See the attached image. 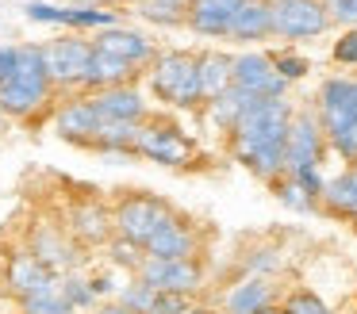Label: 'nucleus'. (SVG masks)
Listing matches in <instances>:
<instances>
[{
	"instance_id": "nucleus-21",
	"label": "nucleus",
	"mask_w": 357,
	"mask_h": 314,
	"mask_svg": "<svg viewBox=\"0 0 357 314\" xmlns=\"http://www.w3.org/2000/svg\"><path fill=\"white\" fill-rule=\"evenodd\" d=\"M73 230L85 242H104V234H108V211L100 203H81L73 211Z\"/></svg>"
},
{
	"instance_id": "nucleus-8",
	"label": "nucleus",
	"mask_w": 357,
	"mask_h": 314,
	"mask_svg": "<svg viewBox=\"0 0 357 314\" xmlns=\"http://www.w3.org/2000/svg\"><path fill=\"white\" fill-rule=\"evenodd\" d=\"M135 153L162 161V165H188L192 161V142L185 134H177L173 127H142Z\"/></svg>"
},
{
	"instance_id": "nucleus-26",
	"label": "nucleus",
	"mask_w": 357,
	"mask_h": 314,
	"mask_svg": "<svg viewBox=\"0 0 357 314\" xmlns=\"http://www.w3.org/2000/svg\"><path fill=\"white\" fill-rule=\"evenodd\" d=\"M27 311H31V314H73V303L50 288V291H43V295L27 299Z\"/></svg>"
},
{
	"instance_id": "nucleus-10",
	"label": "nucleus",
	"mask_w": 357,
	"mask_h": 314,
	"mask_svg": "<svg viewBox=\"0 0 357 314\" xmlns=\"http://www.w3.org/2000/svg\"><path fill=\"white\" fill-rule=\"evenodd\" d=\"M242 4L246 0H188V23L200 35L223 38V35H231V19L238 15Z\"/></svg>"
},
{
	"instance_id": "nucleus-17",
	"label": "nucleus",
	"mask_w": 357,
	"mask_h": 314,
	"mask_svg": "<svg viewBox=\"0 0 357 314\" xmlns=\"http://www.w3.org/2000/svg\"><path fill=\"white\" fill-rule=\"evenodd\" d=\"M93 104L100 107V115L108 123H139L142 119V100L131 88H104Z\"/></svg>"
},
{
	"instance_id": "nucleus-19",
	"label": "nucleus",
	"mask_w": 357,
	"mask_h": 314,
	"mask_svg": "<svg viewBox=\"0 0 357 314\" xmlns=\"http://www.w3.org/2000/svg\"><path fill=\"white\" fill-rule=\"evenodd\" d=\"M146 253L150 257H162V260H185L188 253H192V237H188V230L173 219L165 230H158V234L150 237Z\"/></svg>"
},
{
	"instance_id": "nucleus-14",
	"label": "nucleus",
	"mask_w": 357,
	"mask_h": 314,
	"mask_svg": "<svg viewBox=\"0 0 357 314\" xmlns=\"http://www.w3.org/2000/svg\"><path fill=\"white\" fill-rule=\"evenodd\" d=\"M323 130L342 157L357 161V115L354 111H346L342 104H326L323 100Z\"/></svg>"
},
{
	"instance_id": "nucleus-33",
	"label": "nucleus",
	"mask_w": 357,
	"mask_h": 314,
	"mask_svg": "<svg viewBox=\"0 0 357 314\" xmlns=\"http://www.w3.org/2000/svg\"><path fill=\"white\" fill-rule=\"evenodd\" d=\"M24 12H27V19H39V23H62L66 19V8H50V4H27Z\"/></svg>"
},
{
	"instance_id": "nucleus-32",
	"label": "nucleus",
	"mask_w": 357,
	"mask_h": 314,
	"mask_svg": "<svg viewBox=\"0 0 357 314\" xmlns=\"http://www.w3.org/2000/svg\"><path fill=\"white\" fill-rule=\"evenodd\" d=\"M154 314H188V311H185V299H181V291H158Z\"/></svg>"
},
{
	"instance_id": "nucleus-37",
	"label": "nucleus",
	"mask_w": 357,
	"mask_h": 314,
	"mask_svg": "<svg viewBox=\"0 0 357 314\" xmlns=\"http://www.w3.org/2000/svg\"><path fill=\"white\" fill-rule=\"evenodd\" d=\"M331 12L342 23H357V0H331Z\"/></svg>"
},
{
	"instance_id": "nucleus-35",
	"label": "nucleus",
	"mask_w": 357,
	"mask_h": 314,
	"mask_svg": "<svg viewBox=\"0 0 357 314\" xmlns=\"http://www.w3.org/2000/svg\"><path fill=\"white\" fill-rule=\"evenodd\" d=\"M296 184H303V188L311 191V196H319V191H326L323 188V180H319V173H315V165H307V168H296Z\"/></svg>"
},
{
	"instance_id": "nucleus-11",
	"label": "nucleus",
	"mask_w": 357,
	"mask_h": 314,
	"mask_svg": "<svg viewBox=\"0 0 357 314\" xmlns=\"http://www.w3.org/2000/svg\"><path fill=\"white\" fill-rule=\"evenodd\" d=\"M8 283L20 291V295H43V291L54 288V280H50V265H43L35 253H12L8 260Z\"/></svg>"
},
{
	"instance_id": "nucleus-41",
	"label": "nucleus",
	"mask_w": 357,
	"mask_h": 314,
	"mask_svg": "<svg viewBox=\"0 0 357 314\" xmlns=\"http://www.w3.org/2000/svg\"><path fill=\"white\" fill-rule=\"evenodd\" d=\"M257 314H288V311H273V306H261Z\"/></svg>"
},
{
	"instance_id": "nucleus-7",
	"label": "nucleus",
	"mask_w": 357,
	"mask_h": 314,
	"mask_svg": "<svg viewBox=\"0 0 357 314\" xmlns=\"http://www.w3.org/2000/svg\"><path fill=\"white\" fill-rule=\"evenodd\" d=\"M234 88L250 92V96H280L284 77L277 73V61L261 58V54H246V58H234Z\"/></svg>"
},
{
	"instance_id": "nucleus-34",
	"label": "nucleus",
	"mask_w": 357,
	"mask_h": 314,
	"mask_svg": "<svg viewBox=\"0 0 357 314\" xmlns=\"http://www.w3.org/2000/svg\"><path fill=\"white\" fill-rule=\"evenodd\" d=\"M334 58L346 61V65H357V31H349L346 38H338V46H334Z\"/></svg>"
},
{
	"instance_id": "nucleus-13",
	"label": "nucleus",
	"mask_w": 357,
	"mask_h": 314,
	"mask_svg": "<svg viewBox=\"0 0 357 314\" xmlns=\"http://www.w3.org/2000/svg\"><path fill=\"white\" fill-rule=\"evenodd\" d=\"M319 150H323V142H319L315 119H307V115L292 119V127H288V168L296 173V168L319 165Z\"/></svg>"
},
{
	"instance_id": "nucleus-29",
	"label": "nucleus",
	"mask_w": 357,
	"mask_h": 314,
	"mask_svg": "<svg viewBox=\"0 0 357 314\" xmlns=\"http://www.w3.org/2000/svg\"><path fill=\"white\" fill-rule=\"evenodd\" d=\"M62 23H73V27H104V23H112V15L96 12V8H66Z\"/></svg>"
},
{
	"instance_id": "nucleus-1",
	"label": "nucleus",
	"mask_w": 357,
	"mask_h": 314,
	"mask_svg": "<svg viewBox=\"0 0 357 314\" xmlns=\"http://www.w3.org/2000/svg\"><path fill=\"white\" fill-rule=\"evenodd\" d=\"M288 104L280 96H257L234 123V153L257 176H277L288 165Z\"/></svg>"
},
{
	"instance_id": "nucleus-12",
	"label": "nucleus",
	"mask_w": 357,
	"mask_h": 314,
	"mask_svg": "<svg viewBox=\"0 0 357 314\" xmlns=\"http://www.w3.org/2000/svg\"><path fill=\"white\" fill-rule=\"evenodd\" d=\"M104 115H100V107L89 100V104H70L62 115H58V134L62 138H70V142H89L93 146L96 142V134L104 130Z\"/></svg>"
},
{
	"instance_id": "nucleus-27",
	"label": "nucleus",
	"mask_w": 357,
	"mask_h": 314,
	"mask_svg": "<svg viewBox=\"0 0 357 314\" xmlns=\"http://www.w3.org/2000/svg\"><path fill=\"white\" fill-rule=\"evenodd\" d=\"M323 100L326 104H342L346 111L357 115V81H326L323 84Z\"/></svg>"
},
{
	"instance_id": "nucleus-25",
	"label": "nucleus",
	"mask_w": 357,
	"mask_h": 314,
	"mask_svg": "<svg viewBox=\"0 0 357 314\" xmlns=\"http://www.w3.org/2000/svg\"><path fill=\"white\" fill-rule=\"evenodd\" d=\"M142 15L154 23H181L188 15V0H146Z\"/></svg>"
},
{
	"instance_id": "nucleus-5",
	"label": "nucleus",
	"mask_w": 357,
	"mask_h": 314,
	"mask_svg": "<svg viewBox=\"0 0 357 314\" xmlns=\"http://www.w3.org/2000/svg\"><path fill=\"white\" fill-rule=\"evenodd\" d=\"M89 58H93V46H89V42H77V38H62V42L43 46L47 77H50V81H62V84L85 81Z\"/></svg>"
},
{
	"instance_id": "nucleus-3",
	"label": "nucleus",
	"mask_w": 357,
	"mask_h": 314,
	"mask_svg": "<svg viewBox=\"0 0 357 314\" xmlns=\"http://www.w3.org/2000/svg\"><path fill=\"white\" fill-rule=\"evenodd\" d=\"M169 222H173L169 207L154 196H131V199H123L119 211H116V226L123 230V237L135 245H150V237H154L158 230H165Z\"/></svg>"
},
{
	"instance_id": "nucleus-23",
	"label": "nucleus",
	"mask_w": 357,
	"mask_h": 314,
	"mask_svg": "<svg viewBox=\"0 0 357 314\" xmlns=\"http://www.w3.org/2000/svg\"><path fill=\"white\" fill-rule=\"evenodd\" d=\"M265 299H269V288L257 283V280H250L231 295V314H257L265 306Z\"/></svg>"
},
{
	"instance_id": "nucleus-16",
	"label": "nucleus",
	"mask_w": 357,
	"mask_h": 314,
	"mask_svg": "<svg viewBox=\"0 0 357 314\" xmlns=\"http://www.w3.org/2000/svg\"><path fill=\"white\" fill-rule=\"evenodd\" d=\"M234 84V61L227 54H204L200 58V96L219 100Z\"/></svg>"
},
{
	"instance_id": "nucleus-15",
	"label": "nucleus",
	"mask_w": 357,
	"mask_h": 314,
	"mask_svg": "<svg viewBox=\"0 0 357 314\" xmlns=\"http://www.w3.org/2000/svg\"><path fill=\"white\" fill-rule=\"evenodd\" d=\"M273 35V8L261 4V0H246L238 8V15L231 19V38L238 42H254V38Z\"/></svg>"
},
{
	"instance_id": "nucleus-2",
	"label": "nucleus",
	"mask_w": 357,
	"mask_h": 314,
	"mask_svg": "<svg viewBox=\"0 0 357 314\" xmlns=\"http://www.w3.org/2000/svg\"><path fill=\"white\" fill-rule=\"evenodd\" d=\"M150 84H154V96H162L165 104L173 107H192L200 96V58L192 54H162L150 73Z\"/></svg>"
},
{
	"instance_id": "nucleus-39",
	"label": "nucleus",
	"mask_w": 357,
	"mask_h": 314,
	"mask_svg": "<svg viewBox=\"0 0 357 314\" xmlns=\"http://www.w3.org/2000/svg\"><path fill=\"white\" fill-rule=\"evenodd\" d=\"M116 260H119V265H123V260L131 265V260H135V242H116Z\"/></svg>"
},
{
	"instance_id": "nucleus-30",
	"label": "nucleus",
	"mask_w": 357,
	"mask_h": 314,
	"mask_svg": "<svg viewBox=\"0 0 357 314\" xmlns=\"http://www.w3.org/2000/svg\"><path fill=\"white\" fill-rule=\"evenodd\" d=\"M284 311H288V314H331V311H326V306L319 303L315 295H307V291H300V295H292V299H288V306H284Z\"/></svg>"
},
{
	"instance_id": "nucleus-36",
	"label": "nucleus",
	"mask_w": 357,
	"mask_h": 314,
	"mask_svg": "<svg viewBox=\"0 0 357 314\" xmlns=\"http://www.w3.org/2000/svg\"><path fill=\"white\" fill-rule=\"evenodd\" d=\"M277 73L284 77V81L303 77V73H307V61H303V58H277Z\"/></svg>"
},
{
	"instance_id": "nucleus-18",
	"label": "nucleus",
	"mask_w": 357,
	"mask_h": 314,
	"mask_svg": "<svg viewBox=\"0 0 357 314\" xmlns=\"http://www.w3.org/2000/svg\"><path fill=\"white\" fill-rule=\"evenodd\" d=\"M123 77H131V61L116 58L108 50H96L93 46V58H89L85 69V84H96V88H119Z\"/></svg>"
},
{
	"instance_id": "nucleus-31",
	"label": "nucleus",
	"mask_w": 357,
	"mask_h": 314,
	"mask_svg": "<svg viewBox=\"0 0 357 314\" xmlns=\"http://www.w3.org/2000/svg\"><path fill=\"white\" fill-rule=\"evenodd\" d=\"M280 199H284L288 207H296V211H307L311 207V191L303 188V184H284V188H280Z\"/></svg>"
},
{
	"instance_id": "nucleus-22",
	"label": "nucleus",
	"mask_w": 357,
	"mask_h": 314,
	"mask_svg": "<svg viewBox=\"0 0 357 314\" xmlns=\"http://www.w3.org/2000/svg\"><path fill=\"white\" fill-rule=\"evenodd\" d=\"M323 196H326V203H331L334 211L354 214V219H357V168H354V173H346V176H338V180H331Z\"/></svg>"
},
{
	"instance_id": "nucleus-42",
	"label": "nucleus",
	"mask_w": 357,
	"mask_h": 314,
	"mask_svg": "<svg viewBox=\"0 0 357 314\" xmlns=\"http://www.w3.org/2000/svg\"><path fill=\"white\" fill-rule=\"evenodd\" d=\"M188 314H204V311H188Z\"/></svg>"
},
{
	"instance_id": "nucleus-9",
	"label": "nucleus",
	"mask_w": 357,
	"mask_h": 314,
	"mask_svg": "<svg viewBox=\"0 0 357 314\" xmlns=\"http://www.w3.org/2000/svg\"><path fill=\"white\" fill-rule=\"evenodd\" d=\"M142 280L150 283V288L158 291H192L196 283H200V268L192 265V260H162V257H150L146 265H142Z\"/></svg>"
},
{
	"instance_id": "nucleus-38",
	"label": "nucleus",
	"mask_w": 357,
	"mask_h": 314,
	"mask_svg": "<svg viewBox=\"0 0 357 314\" xmlns=\"http://www.w3.org/2000/svg\"><path fill=\"white\" fill-rule=\"evenodd\" d=\"M66 299H70V303H89V299H93V288H85L81 280H70L66 283Z\"/></svg>"
},
{
	"instance_id": "nucleus-24",
	"label": "nucleus",
	"mask_w": 357,
	"mask_h": 314,
	"mask_svg": "<svg viewBox=\"0 0 357 314\" xmlns=\"http://www.w3.org/2000/svg\"><path fill=\"white\" fill-rule=\"evenodd\" d=\"M31 253L43 260V265H70V260H73V253L66 249L62 242H58L54 230H43V234L35 237V249H31Z\"/></svg>"
},
{
	"instance_id": "nucleus-4",
	"label": "nucleus",
	"mask_w": 357,
	"mask_h": 314,
	"mask_svg": "<svg viewBox=\"0 0 357 314\" xmlns=\"http://www.w3.org/2000/svg\"><path fill=\"white\" fill-rule=\"evenodd\" d=\"M273 31L284 38H311L331 23L319 0H273Z\"/></svg>"
},
{
	"instance_id": "nucleus-20",
	"label": "nucleus",
	"mask_w": 357,
	"mask_h": 314,
	"mask_svg": "<svg viewBox=\"0 0 357 314\" xmlns=\"http://www.w3.org/2000/svg\"><path fill=\"white\" fill-rule=\"evenodd\" d=\"M96 50H108V54H116V58H123V61H142V58H150V42L142 35H135V31H104L100 38H96Z\"/></svg>"
},
{
	"instance_id": "nucleus-40",
	"label": "nucleus",
	"mask_w": 357,
	"mask_h": 314,
	"mask_svg": "<svg viewBox=\"0 0 357 314\" xmlns=\"http://www.w3.org/2000/svg\"><path fill=\"white\" fill-rule=\"evenodd\" d=\"M96 314H135V311H127V306H104V311H96Z\"/></svg>"
},
{
	"instance_id": "nucleus-6",
	"label": "nucleus",
	"mask_w": 357,
	"mask_h": 314,
	"mask_svg": "<svg viewBox=\"0 0 357 314\" xmlns=\"http://www.w3.org/2000/svg\"><path fill=\"white\" fill-rule=\"evenodd\" d=\"M50 77L47 73H12L0 81V107L12 115H31L47 100Z\"/></svg>"
},
{
	"instance_id": "nucleus-28",
	"label": "nucleus",
	"mask_w": 357,
	"mask_h": 314,
	"mask_svg": "<svg viewBox=\"0 0 357 314\" xmlns=\"http://www.w3.org/2000/svg\"><path fill=\"white\" fill-rule=\"evenodd\" d=\"M154 303H158V288H150L146 280L135 283V288L123 295V306L135 311V314H154Z\"/></svg>"
}]
</instances>
